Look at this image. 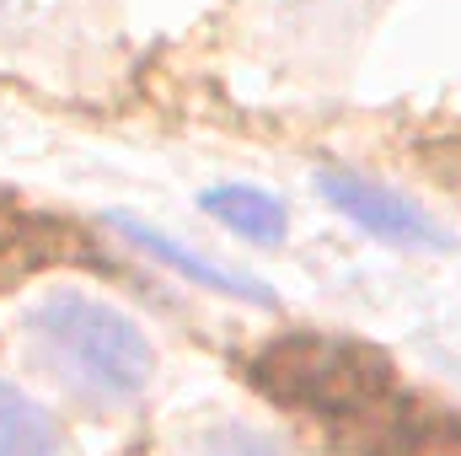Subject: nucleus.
<instances>
[{
  "label": "nucleus",
  "mask_w": 461,
  "mask_h": 456,
  "mask_svg": "<svg viewBox=\"0 0 461 456\" xmlns=\"http://www.w3.org/2000/svg\"><path fill=\"white\" fill-rule=\"evenodd\" d=\"M204 210H210L226 231L247 236V242H285V226H290L285 205H279L274 194H263V188H247V183L210 188V194H204Z\"/></svg>",
  "instance_id": "nucleus-7"
},
{
  "label": "nucleus",
  "mask_w": 461,
  "mask_h": 456,
  "mask_svg": "<svg viewBox=\"0 0 461 456\" xmlns=\"http://www.w3.org/2000/svg\"><path fill=\"white\" fill-rule=\"evenodd\" d=\"M328 441L344 456H461V414L392 392L370 414L328 430Z\"/></svg>",
  "instance_id": "nucleus-3"
},
{
  "label": "nucleus",
  "mask_w": 461,
  "mask_h": 456,
  "mask_svg": "<svg viewBox=\"0 0 461 456\" xmlns=\"http://www.w3.org/2000/svg\"><path fill=\"white\" fill-rule=\"evenodd\" d=\"M322 194L333 199V210H344L354 226H365L381 242H397V247H446V236L435 231L429 215H419L408 199L386 194L381 183L370 178H354V172H322Z\"/></svg>",
  "instance_id": "nucleus-4"
},
{
  "label": "nucleus",
  "mask_w": 461,
  "mask_h": 456,
  "mask_svg": "<svg viewBox=\"0 0 461 456\" xmlns=\"http://www.w3.org/2000/svg\"><path fill=\"white\" fill-rule=\"evenodd\" d=\"M22 354L27 365L86 414H113L145 397L156 376V349L145 333L97 296L49 290L22 312Z\"/></svg>",
  "instance_id": "nucleus-1"
},
{
  "label": "nucleus",
  "mask_w": 461,
  "mask_h": 456,
  "mask_svg": "<svg viewBox=\"0 0 461 456\" xmlns=\"http://www.w3.org/2000/svg\"><path fill=\"white\" fill-rule=\"evenodd\" d=\"M252 387L268 403L339 430L386 403L397 392V376L375 343L344 333H285L252 354Z\"/></svg>",
  "instance_id": "nucleus-2"
},
{
  "label": "nucleus",
  "mask_w": 461,
  "mask_h": 456,
  "mask_svg": "<svg viewBox=\"0 0 461 456\" xmlns=\"http://www.w3.org/2000/svg\"><path fill=\"white\" fill-rule=\"evenodd\" d=\"M177 456H279V451L247 424H204V430H194L183 441Z\"/></svg>",
  "instance_id": "nucleus-8"
},
{
  "label": "nucleus",
  "mask_w": 461,
  "mask_h": 456,
  "mask_svg": "<svg viewBox=\"0 0 461 456\" xmlns=\"http://www.w3.org/2000/svg\"><path fill=\"white\" fill-rule=\"evenodd\" d=\"M108 226L123 231L140 252H150L156 263H167L172 274H183V279H194V285H204V290H215V296H236V301H252V306H274V290H263L258 279H247V274H236V269H221V263H210V258H199V252H188V247H177L172 236H161L156 226H145V221H129V215H108Z\"/></svg>",
  "instance_id": "nucleus-5"
},
{
  "label": "nucleus",
  "mask_w": 461,
  "mask_h": 456,
  "mask_svg": "<svg viewBox=\"0 0 461 456\" xmlns=\"http://www.w3.org/2000/svg\"><path fill=\"white\" fill-rule=\"evenodd\" d=\"M0 456H70L54 414L11 381H0Z\"/></svg>",
  "instance_id": "nucleus-6"
},
{
  "label": "nucleus",
  "mask_w": 461,
  "mask_h": 456,
  "mask_svg": "<svg viewBox=\"0 0 461 456\" xmlns=\"http://www.w3.org/2000/svg\"><path fill=\"white\" fill-rule=\"evenodd\" d=\"M11 5H16V0H0V11H11Z\"/></svg>",
  "instance_id": "nucleus-9"
}]
</instances>
